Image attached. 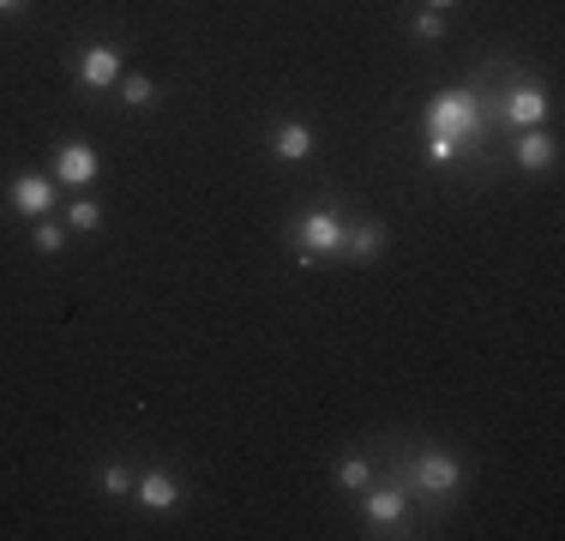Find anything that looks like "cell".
<instances>
[{
    "instance_id": "obj_4",
    "label": "cell",
    "mask_w": 565,
    "mask_h": 541,
    "mask_svg": "<svg viewBox=\"0 0 565 541\" xmlns=\"http://www.w3.org/2000/svg\"><path fill=\"white\" fill-rule=\"evenodd\" d=\"M55 199H61V181H55V174H43V169L12 174V187H7V205L19 211V216H31V223L55 211Z\"/></svg>"
},
{
    "instance_id": "obj_15",
    "label": "cell",
    "mask_w": 565,
    "mask_h": 541,
    "mask_svg": "<svg viewBox=\"0 0 565 541\" xmlns=\"http://www.w3.org/2000/svg\"><path fill=\"white\" fill-rule=\"evenodd\" d=\"M66 235H73L66 223H55V216H36V229H31V247L43 253V259H55V253L66 247Z\"/></svg>"
},
{
    "instance_id": "obj_2",
    "label": "cell",
    "mask_w": 565,
    "mask_h": 541,
    "mask_svg": "<svg viewBox=\"0 0 565 541\" xmlns=\"http://www.w3.org/2000/svg\"><path fill=\"white\" fill-rule=\"evenodd\" d=\"M488 108H481V91L457 85V91H439L434 103H427V132H451V139H463L476 157H488Z\"/></svg>"
},
{
    "instance_id": "obj_14",
    "label": "cell",
    "mask_w": 565,
    "mask_h": 541,
    "mask_svg": "<svg viewBox=\"0 0 565 541\" xmlns=\"http://www.w3.org/2000/svg\"><path fill=\"white\" fill-rule=\"evenodd\" d=\"M103 223H109V216H103L97 199H73V205H66V229H73V235H97Z\"/></svg>"
},
{
    "instance_id": "obj_9",
    "label": "cell",
    "mask_w": 565,
    "mask_h": 541,
    "mask_svg": "<svg viewBox=\"0 0 565 541\" xmlns=\"http://www.w3.org/2000/svg\"><path fill=\"white\" fill-rule=\"evenodd\" d=\"M554 157H559V145H554V132H547V127H523L518 139H511V162H518L523 174L554 169Z\"/></svg>"
},
{
    "instance_id": "obj_17",
    "label": "cell",
    "mask_w": 565,
    "mask_h": 541,
    "mask_svg": "<svg viewBox=\"0 0 565 541\" xmlns=\"http://www.w3.org/2000/svg\"><path fill=\"white\" fill-rule=\"evenodd\" d=\"M415 36H422V43H439V36H446V12L422 7V12H415Z\"/></svg>"
},
{
    "instance_id": "obj_16",
    "label": "cell",
    "mask_w": 565,
    "mask_h": 541,
    "mask_svg": "<svg viewBox=\"0 0 565 541\" xmlns=\"http://www.w3.org/2000/svg\"><path fill=\"white\" fill-rule=\"evenodd\" d=\"M97 487H103L109 499H127V494H132V469H127V464H103V469H97Z\"/></svg>"
},
{
    "instance_id": "obj_1",
    "label": "cell",
    "mask_w": 565,
    "mask_h": 541,
    "mask_svg": "<svg viewBox=\"0 0 565 541\" xmlns=\"http://www.w3.org/2000/svg\"><path fill=\"white\" fill-rule=\"evenodd\" d=\"M392 481L409 487V499H427V511H451L457 506V494H463V464H457L451 452H439V445H403L397 452V464L385 469Z\"/></svg>"
},
{
    "instance_id": "obj_7",
    "label": "cell",
    "mask_w": 565,
    "mask_h": 541,
    "mask_svg": "<svg viewBox=\"0 0 565 541\" xmlns=\"http://www.w3.org/2000/svg\"><path fill=\"white\" fill-rule=\"evenodd\" d=\"M73 78L85 91H97V97H103V91H115L120 85V49L115 43H85L73 54Z\"/></svg>"
},
{
    "instance_id": "obj_5",
    "label": "cell",
    "mask_w": 565,
    "mask_h": 541,
    "mask_svg": "<svg viewBox=\"0 0 565 541\" xmlns=\"http://www.w3.org/2000/svg\"><path fill=\"white\" fill-rule=\"evenodd\" d=\"M289 241H295L301 253H313V259H319V253H343V216L319 205V211L295 216V223H289Z\"/></svg>"
},
{
    "instance_id": "obj_11",
    "label": "cell",
    "mask_w": 565,
    "mask_h": 541,
    "mask_svg": "<svg viewBox=\"0 0 565 541\" xmlns=\"http://www.w3.org/2000/svg\"><path fill=\"white\" fill-rule=\"evenodd\" d=\"M271 157L277 162H307L313 157V127H307V120H277L271 127Z\"/></svg>"
},
{
    "instance_id": "obj_10",
    "label": "cell",
    "mask_w": 565,
    "mask_h": 541,
    "mask_svg": "<svg viewBox=\"0 0 565 541\" xmlns=\"http://www.w3.org/2000/svg\"><path fill=\"white\" fill-rule=\"evenodd\" d=\"M392 247V235H385L380 216H355V223H343V259H380V253Z\"/></svg>"
},
{
    "instance_id": "obj_13",
    "label": "cell",
    "mask_w": 565,
    "mask_h": 541,
    "mask_svg": "<svg viewBox=\"0 0 565 541\" xmlns=\"http://www.w3.org/2000/svg\"><path fill=\"white\" fill-rule=\"evenodd\" d=\"M120 108H157V78L145 73H120Z\"/></svg>"
},
{
    "instance_id": "obj_8",
    "label": "cell",
    "mask_w": 565,
    "mask_h": 541,
    "mask_svg": "<svg viewBox=\"0 0 565 541\" xmlns=\"http://www.w3.org/2000/svg\"><path fill=\"white\" fill-rule=\"evenodd\" d=\"M132 499H139L145 511H174L181 506V476H174V469H139V476H132Z\"/></svg>"
},
{
    "instance_id": "obj_12",
    "label": "cell",
    "mask_w": 565,
    "mask_h": 541,
    "mask_svg": "<svg viewBox=\"0 0 565 541\" xmlns=\"http://www.w3.org/2000/svg\"><path fill=\"white\" fill-rule=\"evenodd\" d=\"M373 481H380V464H373L367 452H355V457H343V464H338V487H343V494H361V487H373Z\"/></svg>"
},
{
    "instance_id": "obj_3",
    "label": "cell",
    "mask_w": 565,
    "mask_h": 541,
    "mask_svg": "<svg viewBox=\"0 0 565 541\" xmlns=\"http://www.w3.org/2000/svg\"><path fill=\"white\" fill-rule=\"evenodd\" d=\"M361 523H367V535H409L403 523H409V487L380 476L373 487H361Z\"/></svg>"
},
{
    "instance_id": "obj_6",
    "label": "cell",
    "mask_w": 565,
    "mask_h": 541,
    "mask_svg": "<svg viewBox=\"0 0 565 541\" xmlns=\"http://www.w3.org/2000/svg\"><path fill=\"white\" fill-rule=\"evenodd\" d=\"M97 174H103V157H97V145H90V139H66L55 151V181L66 187V193L97 187Z\"/></svg>"
},
{
    "instance_id": "obj_19",
    "label": "cell",
    "mask_w": 565,
    "mask_h": 541,
    "mask_svg": "<svg viewBox=\"0 0 565 541\" xmlns=\"http://www.w3.org/2000/svg\"><path fill=\"white\" fill-rule=\"evenodd\" d=\"M24 7V0H0V12H19Z\"/></svg>"
},
{
    "instance_id": "obj_18",
    "label": "cell",
    "mask_w": 565,
    "mask_h": 541,
    "mask_svg": "<svg viewBox=\"0 0 565 541\" xmlns=\"http://www.w3.org/2000/svg\"><path fill=\"white\" fill-rule=\"evenodd\" d=\"M427 7H434V12H446V7H457V0H427Z\"/></svg>"
}]
</instances>
